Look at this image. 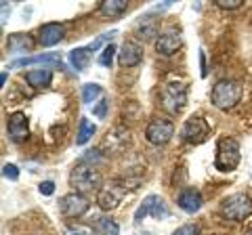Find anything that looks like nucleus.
<instances>
[{"label":"nucleus","mask_w":252,"mask_h":235,"mask_svg":"<svg viewBox=\"0 0 252 235\" xmlns=\"http://www.w3.org/2000/svg\"><path fill=\"white\" fill-rule=\"evenodd\" d=\"M137 185H139V181L130 183V181H126V178H116V181H112L107 187H101L99 189L97 204L101 206V210H114L122 204L126 191L137 189Z\"/></svg>","instance_id":"1"},{"label":"nucleus","mask_w":252,"mask_h":235,"mask_svg":"<svg viewBox=\"0 0 252 235\" xmlns=\"http://www.w3.org/2000/svg\"><path fill=\"white\" fill-rule=\"evenodd\" d=\"M242 99V86L233 80H219L212 86L210 101L217 109H231L240 103Z\"/></svg>","instance_id":"2"},{"label":"nucleus","mask_w":252,"mask_h":235,"mask_svg":"<svg viewBox=\"0 0 252 235\" xmlns=\"http://www.w3.org/2000/svg\"><path fill=\"white\" fill-rule=\"evenodd\" d=\"M240 143L231 137H223L217 145V158H215V168L220 172H231L238 168L240 164Z\"/></svg>","instance_id":"3"},{"label":"nucleus","mask_w":252,"mask_h":235,"mask_svg":"<svg viewBox=\"0 0 252 235\" xmlns=\"http://www.w3.org/2000/svg\"><path fill=\"white\" fill-rule=\"evenodd\" d=\"M101 181H103V178H101L99 170H94L93 166H84V164H78L72 170V175H69V185H72L78 193L99 189Z\"/></svg>","instance_id":"4"},{"label":"nucleus","mask_w":252,"mask_h":235,"mask_svg":"<svg viewBox=\"0 0 252 235\" xmlns=\"http://www.w3.org/2000/svg\"><path fill=\"white\" fill-rule=\"evenodd\" d=\"M220 210H223V214L229 218V221L240 223V221H244V218H248L252 214V200L246 193H233V195H229V198L223 200Z\"/></svg>","instance_id":"5"},{"label":"nucleus","mask_w":252,"mask_h":235,"mask_svg":"<svg viewBox=\"0 0 252 235\" xmlns=\"http://www.w3.org/2000/svg\"><path fill=\"white\" fill-rule=\"evenodd\" d=\"M147 216H154V218H158V221H162V218L168 216V206H166V202H164V198L152 193L141 202V206L135 212V223H141Z\"/></svg>","instance_id":"6"},{"label":"nucleus","mask_w":252,"mask_h":235,"mask_svg":"<svg viewBox=\"0 0 252 235\" xmlns=\"http://www.w3.org/2000/svg\"><path fill=\"white\" fill-rule=\"evenodd\" d=\"M208 122L204 120L202 116H191L189 120H185L183 128H181V139L185 141V143H191V145H200L206 141L208 137Z\"/></svg>","instance_id":"7"},{"label":"nucleus","mask_w":252,"mask_h":235,"mask_svg":"<svg viewBox=\"0 0 252 235\" xmlns=\"http://www.w3.org/2000/svg\"><path fill=\"white\" fill-rule=\"evenodd\" d=\"M175 135V124L166 118H154L145 128V137L152 145H166Z\"/></svg>","instance_id":"8"},{"label":"nucleus","mask_w":252,"mask_h":235,"mask_svg":"<svg viewBox=\"0 0 252 235\" xmlns=\"http://www.w3.org/2000/svg\"><path fill=\"white\" fill-rule=\"evenodd\" d=\"M187 103V86L179 84V82H172L166 84L162 90V105L168 109L172 114H179L181 109L185 107Z\"/></svg>","instance_id":"9"},{"label":"nucleus","mask_w":252,"mask_h":235,"mask_svg":"<svg viewBox=\"0 0 252 235\" xmlns=\"http://www.w3.org/2000/svg\"><path fill=\"white\" fill-rule=\"evenodd\" d=\"M89 200L84 198L82 193H67L63 195L61 202H59V208H61V214L65 218H80L82 214H86V210H89Z\"/></svg>","instance_id":"10"},{"label":"nucleus","mask_w":252,"mask_h":235,"mask_svg":"<svg viewBox=\"0 0 252 235\" xmlns=\"http://www.w3.org/2000/svg\"><path fill=\"white\" fill-rule=\"evenodd\" d=\"M36 63H42V65H51V67H63V61L57 53H42V55H34V57H23V59H15L9 63V69L15 67H28V65H36Z\"/></svg>","instance_id":"11"},{"label":"nucleus","mask_w":252,"mask_h":235,"mask_svg":"<svg viewBox=\"0 0 252 235\" xmlns=\"http://www.w3.org/2000/svg\"><path fill=\"white\" fill-rule=\"evenodd\" d=\"M141 59H143V49L135 40H126L120 53H118V61H120L122 67H135L141 63Z\"/></svg>","instance_id":"12"},{"label":"nucleus","mask_w":252,"mask_h":235,"mask_svg":"<svg viewBox=\"0 0 252 235\" xmlns=\"http://www.w3.org/2000/svg\"><path fill=\"white\" fill-rule=\"evenodd\" d=\"M6 130H9V137L13 141H23L30 135V122L28 116L23 112H15L9 116V122H6Z\"/></svg>","instance_id":"13"},{"label":"nucleus","mask_w":252,"mask_h":235,"mask_svg":"<svg viewBox=\"0 0 252 235\" xmlns=\"http://www.w3.org/2000/svg\"><path fill=\"white\" fill-rule=\"evenodd\" d=\"M65 38V28L61 23H44L38 29V42L42 46H55Z\"/></svg>","instance_id":"14"},{"label":"nucleus","mask_w":252,"mask_h":235,"mask_svg":"<svg viewBox=\"0 0 252 235\" xmlns=\"http://www.w3.org/2000/svg\"><path fill=\"white\" fill-rule=\"evenodd\" d=\"M36 46V40L32 38L30 34H9V38H6V49H9V53L13 55H23V53H32Z\"/></svg>","instance_id":"15"},{"label":"nucleus","mask_w":252,"mask_h":235,"mask_svg":"<svg viewBox=\"0 0 252 235\" xmlns=\"http://www.w3.org/2000/svg\"><path fill=\"white\" fill-rule=\"evenodd\" d=\"M177 204H179L181 210H185V212L193 214V212H198V210L202 208L204 200H202V193L198 189H185V191L179 193Z\"/></svg>","instance_id":"16"},{"label":"nucleus","mask_w":252,"mask_h":235,"mask_svg":"<svg viewBox=\"0 0 252 235\" xmlns=\"http://www.w3.org/2000/svg\"><path fill=\"white\" fill-rule=\"evenodd\" d=\"M158 28H160V19H156L154 13H147L143 17H139V21L135 23V32L139 38L149 40V38L158 36Z\"/></svg>","instance_id":"17"},{"label":"nucleus","mask_w":252,"mask_h":235,"mask_svg":"<svg viewBox=\"0 0 252 235\" xmlns=\"http://www.w3.org/2000/svg\"><path fill=\"white\" fill-rule=\"evenodd\" d=\"M181 36L177 32H166V34H162V36H158V40H156V51L164 55V57H170V55H175L179 49H181Z\"/></svg>","instance_id":"18"},{"label":"nucleus","mask_w":252,"mask_h":235,"mask_svg":"<svg viewBox=\"0 0 252 235\" xmlns=\"http://www.w3.org/2000/svg\"><path fill=\"white\" fill-rule=\"evenodd\" d=\"M128 143V130L122 128V126H116L112 132H107V137L103 141V147L109 149L112 153H118L122 151V147Z\"/></svg>","instance_id":"19"},{"label":"nucleus","mask_w":252,"mask_h":235,"mask_svg":"<svg viewBox=\"0 0 252 235\" xmlns=\"http://www.w3.org/2000/svg\"><path fill=\"white\" fill-rule=\"evenodd\" d=\"M26 80L30 86H34V88H44V86H49L53 82V72H51V67L30 69L26 74Z\"/></svg>","instance_id":"20"},{"label":"nucleus","mask_w":252,"mask_h":235,"mask_svg":"<svg viewBox=\"0 0 252 235\" xmlns=\"http://www.w3.org/2000/svg\"><path fill=\"white\" fill-rule=\"evenodd\" d=\"M91 49L89 46H80V49H74L69 51V63H72V67L76 69V72H84L86 67H89L91 63Z\"/></svg>","instance_id":"21"},{"label":"nucleus","mask_w":252,"mask_h":235,"mask_svg":"<svg viewBox=\"0 0 252 235\" xmlns=\"http://www.w3.org/2000/svg\"><path fill=\"white\" fill-rule=\"evenodd\" d=\"M128 11V2L126 0H105L99 4V13L105 17H120Z\"/></svg>","instance_id":"22"},{"label":"nucleus","mask_w":252,"mask_h":235,"mask_svg":"<svg viewBox=\"0 0 252 235\" xmlns=\"http://www.w3.org/2000/svg\"><path fill=\"white\" fill-rule=\"evenodd\" d=\"M94 233L97 235H120V227L112 218H97L94 223Z\"/></svg>","instance_id":"23"},{"label":"nucleus","mask_w":252,"mask_h":235,"mask_svg":"<svg viewBox=\"0 0 252 235\" xmlns=\"http://www.w3.org/2000/svg\"><path fill=\"white\" fill-rule=\"evenodd\" d=\"M97 132V126H94L93 122H89L86 118H80V128H78V137H76V143L78 145H84L89 143L91 137Z\"/></svg>","instance_id":"24"},{"label":"nucleus","mask_w":252,"mask_h":235,"mask_svg":"<svg viewBox=\"0 0 252 235\" xmlns=\"http://www.w3.org/2000/svg\"><path fill=\"white\" fill-rule=\"evenodd\" d=\"M99 97H103V88H101L99 84H93V82H89V84H84L82 86V101L86 105H91V103H94Z\"/></svg>","instance_id":"25"},{"label":"nucleus","mask_w":252,"mask_h":235,"mask_svg":"<svg viewBox=\"0 0 252 235\" xmlns=\"http://www.w3.org/2000/svg\"><path fill=\"white\" fill-rule=\"evenodd\" d=\"M114 55H116V46L114 44H107L103 53L99 55V65H103V67H112L114 63Z\"/></svg>","instance_id":"26"},{"label":"nucleus","mask_w":252,"mask_h":235,"mask_svg":"<svg viewBox=\"0 0 252 235\" xmlns=\"http://www.w3.org/2000/svg\"><path fill=\"white\" fill-rule=\"evenodd\" d=\"M2 175H4V178H9V181H17L19 178V168L15 166V164H4Z\"/></svg>","instance_id":"27"},{"label":"nucleus","mask_w":252,"mask_h":235,"mask_svg":"<svg viewBox=\"0 0 252 235\" xmlns=\"http://www.w3.org/2000/svg\"><path fill=\"white\" fill-rule=\"evenodd\" d=\"M67 235H93V229H89V227H84V225H69Z\"/></svg>","instance_id":"28"},{"label":"nucleus","mask_w":252,"mask_h":235,"mask_svg":"<svg viewBox=\"0 0 252 235\" xmlns=\"http://www.w3.org/2000/svg\"><path fill=\"white\" fill-rule=\"evenodd\" d=\"M200 233V227L198 225H183L172 233V235H198Z\"/></svg>","instance_id":"29"},{"label":"nucleus","mask_w":252,"mask_h":235,"mask_svg":"<svg viewBox=\"0 0 252 235\" xmlns=\"http://www.w3.org/2000/svg\"><path fill=\"white\" fill-rule=\"evenodd\" d=\"M217 6H220V9H227V11H231V9H240L242 6V0H215Z\"/></svg>","instance_id":"30"},{"label":"nucleus","mask_w":252,"mask_h":235,"mask_svg":"<svg viewBox=\"0 0 252 235\" xmlns=\"http://www.w3.org/2000/svg\"><path fill=\"white\" fill-rule=\"evenodd\" d=\"M107 107H109V101H107V99H101V103H99L97 107H93V114L97 116V118H105Z\"/></svg>","instance_id":"31"},{"label":"nucleus","mask_w":252,"mask_h":235,"mask_svg":"<svg viewBox=\"0 0 252 235\" xmlns=\"http://www.w3.org/2000/svg\"><path fill=\"white\" fill-rule=\"evenodd\" d=\"M38 189H40L42 195H53V193H55V183H53V181H42Z\"/></svg>","instance_id":"32"},{"label":"nucleus","mask_w":252,"mask_h":235,"mask_svg":"<svg viewBox=\"0 0 252 235\" xmlns=\"http://www.w3.org/2000/svg\"><path fill=\"white\" fill-rule=\"evenodd\" d=\"M135 235H154V233H149V231H143V233H135Z\"/></svg>","instance_id":"33"},{"label":"nucleus","mask_w":252,"mask_h":235,"mask_svg":"<svg viewBox=\"0 0 252 235\" xmlns=\"http://www.w3.org/2000/svg\"><path fill=\"white\" fill-rule=\"evenodd\" d=\"M244 235H252V229H250V231H246V233H244Z\"/></svg>","instance_id":"34"}]
</instances>
